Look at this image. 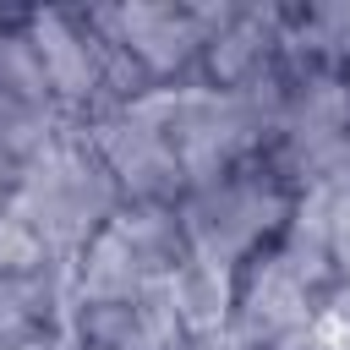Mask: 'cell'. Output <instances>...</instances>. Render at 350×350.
I'll use <instances>...</instances> for the list:
<instances>
[{
	"instance_id": "cell-1",
	"label": "cell",
	"mask_w": 350,
	"mask_h": 350,
	"mask_svg": "<svg viewBox=\"0 0 350 350\" xmlns=\"http://www.w3.org/2000/svg\"><path fill=\"white\" fill-rule=\"evenodd\" d=\"M339 202L301 197L290 230L241 268L235 290V323L230 339L241 350H284L312 339L334 312H339V284H334V252H328V219Z\"/></svg>"
},
{
	"instance_id": "cell-2",
	"label": "cell",
	"mask_w": 350,
	"mask_h": 350,
	"mask_svg": "<svg viewBox=\"0 0 350 350\" xmlns=\"http://www.w3.org/2000/svg\"><path fill=\"white\" fill-rule=\"evenodd\" d=\"M120 208H126V197L109 180V170L93 153V142L82 137V126L60 131L49 148L22 159L16 180H11V197H5V213L60 262H77L82 246Z\"/></svg>"
},
{
	"instance_id": "cell-3",
	"label": "cell",
	"mask_w": 350,
	"mask_h": 350,
	"mask_svg": "<svg viewBox=\"0 0 350 350\" xmlns=\"http://www.w3.org/2000/svg\"><path fill=\"white\" fill-rule=\"evenodd\" d=\"M295 186L257 153L202 186H186L175 202L186 257L241 273L252 257H262L295 219Z\"/></svg>"
},
{
	"instance_id": "cell-4",
	"label": "cell",
	"mask_w": 350,
	"mask_h": 350,
	"mask_svg": "<svg viewBox=\"0 0 350 350\" xmlns=\"http://www.w3.org/2000/svg\"><path fill=\"white\" fill-rule=\"evenodd\" d=\"M22 33L49 77L60 109L71 115V126H88L93 115L148 93L137 66L93 22V5H33V11H22Z\"/></svg>"
},
{
	"instance_id": "cell-5",
	"label": "cell",
	"mask_w": 350,
	"mask_h": 350,
	"mask_svg": "<svg viewBox=\"0 0 350 350\" xmlns=\"http://www.w3.org/2000/svg\"><path fill=\"white\" fill-rule=\"evenodd\" d=\"M186 262L180 219L159 202H126L77 257V306L159 295Z\"/></svg>"
},
{
	"instance_id": "cell-6",
	"label": "cell",
	"mask_w": 350,
	"mask_h": 350,
	"mask_svg": "<svg viewBox=\"0 0 350 350\" xmlns=\"http://www.w3.org/2000/svg\"><path fill=\"white\" fill-rule=\"evenodd\" d=\"M82 137L93 142V153L104 159V170H109V180L120 186L126 202H159V208L180 202L186 170L175 159L164 88H148V93H137V98L93 115L82 126Z\"/></svg>"
},
{
	"instance_id": "cell-7",
	"label": "cell",
	"mask_w": 350,
	"mask_h": 350,
	"mask_svg": "<svg viewBox=\"0 0 350 350\" xmlns=\"http://www.w3.org/2000/svg\"><path fill=\"white\" fill-rule=\"evenodd\" d=\"M164 104H170V137H175L186 186H202L224 170L268 153V126L252 115V104L235 98L230 88H213L208 77L164 88Z\"/></svg>"
},
{
	"instance_id": "cell-8",
	"label": "cell",
	"mask_w": 350,
	"mask_h": 350,
	"mask_svg": "<svg viewBox=\"0 0 350 350\" xmlns=\"http://www.w3.org/2000/svg\"><path fill=\"white\" fill-rule=\"evenodd\" d=\"M93 22L104 38L137 66L148 88H180L202 77L208 49V5H175V0H120L93 5Z\"/></svg>"
},
{
	"instance_id": "cell-9",
	"label": "cell",
	"mask_w": 350,
	"mask_h": 350,
	"mask_svg": "<svg viewBox=\"0 0 350 350\" xmlns=\"http://www.w3.org/2000/svg\"><path fill=\"white\" fill-rule=\"evenodd\" d=\"M208 49L202 77L213 88H252L295 66V5L268 0H202Z\"/></svg>"
},
{
	"instance_id": "cell-10",
	"label": "cell",
	"mask_w": 350,
	"mask_h": 350,
	"mask_svg": "<svg viewBox=\"0 0 350 350\" xmlns=\"http://www.w3.org/2000/svg\"><path fill=\"white\" fill-rule=\"evenodd\" d=\"M60 131H71V115L60 109V98L22 33V11H16L11 33L0 38V153L22 164L38 148H49Z\"/></svg>"
},
{
	"instance_id": "cell-11",
	"label": "cell",
	"mask_w": 350,
	"mask_h": 350,
	"mask_svg": "<svg viewBox=\"0 0 350 350\" xmlns=\"http://www.w3.org/2000/svg\"><path fill=\"white\" fill-rule=\"evenodd\" d=\"M71 328H77L82 339L104 345V350H180V345H186V334H180L175 312H170L164 290H159V295H142V301L77 306Z\"/></svg>"
},
{
	"instance_id": "cell-12",
	"label": "cell",
	"mask_w": 350,
	"mask_h": 350,
	"mask_svg": "<svg viewBox=\"0 0 350 350\" xmlns=\"http://www.w3.org/2000/svg\"><path fill=\"white\" fill-rule=\"evenodd\" d=\"M235 290H241V273L186 257L175 268V279L164 284V301L186 339H224L235 323Z\"/></svg>"
},
{
	"instance_id": "cell-13",
	"label": "cell",
	"mask_w": 350,
	"mask_h": 350,
	"mask_svg": "<svg viewBox=\"0 0 350 350\" xmlns=\"http://www.w3.org/2000/svg\"><path fill=\"white\" fill-rule=\"evenodd\" d=\"M295 60L350 71V0L295 5Z\"/></svg>"
},
{
	"instance_id": "cell-14",
	"label": "cell",
	"mask_w": 350,
	"mask_h": 350,
	"mask_svg": "<svg viewBox=\"0 0 350 350\" xmlns=\"http://www.w3.org/2000/svg\"><path fill=\"white\" fill-rule=\"evenodd\" d=\"M328 252H334V284H339V312H350V197L328 219Z\"/></svg>"
},
{
	"instance_id": "cell-15",
	"label": "cell",
	"mask_w": 350,
	"mask_h": 350,
	"mask_svg": "<svg viewBox=\"0 0 350 350\" xmlns=\"http://www.w3.org/2000/svg\"><path fill=\"white\" fill-rule=\"evenodd\" d=\"M323 350H350V312H334L323 328Z\"/></svg>"
},
{
	"instance_id": "cell-16",
	"label": "cell",
	"mask_w": 350,
	"mask_h": 350,
	"mask_svg": "<svg viewBox=\"0 0 350 350\" xmlns=\"http://www.w3.org/2000/svg\"><path fill=\"white\" fill-rule=\"evenodd\" d=\"M55 350H104V345H93V339H82L77 328H60V339H55Z\"/></svg>"
},
{
	"instance_id": "cell-17",
	"label": "cell",
	"mask_w": 350,
	"mask_h": 350,
	"mask_svg": "<svg viewBox=\"0 0 350 350\" xmlns=\"http://www.w3.org/2000/svg\"><path fill=\"white\" fill-rule=\"evenodd\" d=\"M60 334H38V339H16V345H0V350H55Z\"/></svg>"
},
{
	"instance_id": "cell-18",
	"label": "cell",
	"mask_w": 350,
	"mask_h": 350,
	"mask_svg": "<svg viewBox=\"0 0 350 350\" xmlns=\"http://www.w3.org/2000/svg\"><path fill=\"white\" fill-rule=\"evenodd\" d=\"M11 180H16V159L0 153V208H5V197H11Z\"/></svg>"
},
{
	"instance_id": "cell-19",
	"label": "cell",
	"mask_w": 350,
	"mask_h": 350,
	"mask_svg": "<svg viewBox=\"0 0 350 350\" xmlns=\"http://www.w3.org/2000/svg\"><path fill=\"white\" fill-rule=\"evenodd\" d=\"M180 350H235V339L224 334V339H186Z\"/></svg>"
},
{
	"instance_id": "cell-20",
	"label": "cell",
	"mask_w": 350,
	"mask_h": 350,
	"mask_svg": "<svg viewBox=\"0 0 350 350\" xmlns=\"http://www.w3.org/2000/svg\"><path fill=\"white\" fill-rule=\"evenodd\" d=\"M11 22H16V11H0V38L11 33Z\"/></svg>"
}]
</instances>
